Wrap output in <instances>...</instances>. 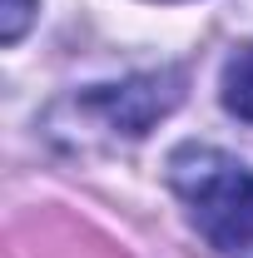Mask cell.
Returning <instances> with one entry per match:
<instances>
[{"instance_id": "obj_1", "label": "cell", "mask_w": 253, "mask_h": 258, "mask_svg": "<svg viewBox=\"0 0 253 258\" xmlns=\"http://www.w3.org/2000/svg\"><path fill=\"white\" fill-rule=\"evenodd\" d=\"M169 184L184 199L194 228L219 253L253 248V169L214 144H184L169 154Z\"/></svg>"}, {"instance_id": "obj_2", "label": "cell", "mask_w": 253, "mask_h": 258, "mask_svg": "<svg viewBox=\"0 0 253 258\" xmlns=\"http://www.w3.org/2000/svg\"><path fill=\"white\" fill-rule=\"evenodd\" d=\"M179 99H184V75L179 70H154V75H134L124 85L85 90L65 109H75L90 129L109 134V139H144Z\"/></svg>"}, {"instance_id": "obj_3", "label": "cell", "mask_w": 253, "mask_h": 258, "mask_svg": "<svg viewBox=\"0 0 253 258\" xmlns=\"http://www.w3.org/2000/svg\"><path fill=\"white\" fill-rule=\"evenodd\" d=\"M219 95H223V109L248 119L253 124V45H243L238 55H228L223 64V80H219Z\"/></svg>"}, {"instance_id": "obj_4", "label": "cell", "mask_w": 253, "mask_h": 258, "mask_svg": "<svg viewBox=\"0 0 253 258\" xmlns=\"http://www.w3.org/2000/svg\"><path fill=\"white\" fill-rule=\"evenodd\" d=\"M35 10H40V0H5V5H0V40L15 45V40L25 35V25L35 20Z\"/></svg>"}]
</instances>
